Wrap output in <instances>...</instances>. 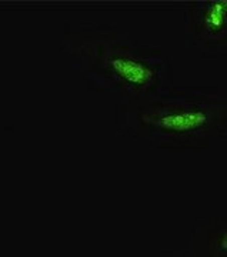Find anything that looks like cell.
Segmentation results:
<instances>
[{
	"label": "cell",
	"mask_w": 227,
	"mask_h": 257,
	"mask_svg": "<svg viewBox=\"0 0 227 257\" xmlns=\"http://www.w3.org/2000/svg\"><path fill=\"white\" fill-rule=\"evenodd\" d=\"M59 47L91 92L122 100L173 87V64L163 49L142 45L109 23H69Z\"/></svg>",
	"instance_id": "obj_1"
},
{
	"label": "cell",
	"mask_w": 227,
	"mask_h": 257,
	"mask_svg": "<svg viewBox=\"0 0 227 257\" xmlns=\"http://www.w3.org/2000/svg\"><path fill=\"white\" fill-rule=\"evenodd\" d=\"M116 133L157 149H206L227 133V97L211 89H169L116 103Z\"/></svg>",
	"instance_id": "obj_2"
},
{
	"label": "cell",
	"mask_w": 227,
	"mask_h": 257,
	"mask_svg": "<svg viewBox=\"0 0 227 257\" xmlns=\"http://www.w3.org/2000/svg\"><path fill=\"white\" fill-rule=\"evenodd\" d=\"M183 36L207 57L227 55V0H189L184 3Z\"/></svg>",
	"instance_id": "obj_3"
},
{
	"label": "cell",
	"mask_w": 227,
	"mask_h": 257,
	"mask_svg": "<svg viewBox=\"0 0 227 257\" xmlns=\"http://www.w3.org/2000/svg\"><path fill=\"white\" fill-rule=\"evenodd\" d=\"M184 251L187 257H227L226 213L196 221Z\"/></svg>",
	"instance_id": "obj_4"
},
{
	"label": "cell",
	"mask_w": 227,
	"mask_h": 257,
	"mask_svg": "<svg viewBox=\"0 0 227 257\" xmlns=\"http://www.w3.org/2000/svg\"><path fill=\"white\" fill-rule=\"evenodd\" d=\"M159 257H187L184 250H174V251H169V253H163Z\"/></svg>",
	"instance_id": "obj_5"
}]
</instances>
